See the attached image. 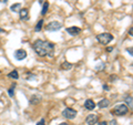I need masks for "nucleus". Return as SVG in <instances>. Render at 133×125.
Wrapping results in <instances>:
<instances>
[{
	"mask_svg": "<svg viewBox=\"0 0 133 125\" xmlns=\"http://www.w3.org/2000/svg\"><path fill=\"white\" fill-rule=\"evenodd\" d=\"M33 50L36 51V53L39 57H45L48 55L50 58L53 57L55 53V44L49 41H44V40H36L33 43Z\"/></svg>",
	"mask_w": 133,
	"mask_h": 125,
	"instance_id": "1",
	"label": "nucleus"
},
{
	"mask_svg": "<svg viewBox=\"0 0 133 125\" xmlns=\"http://www.w3.org/2000/svg\"><path fill=\"white\" fill-rule=\"evenodd\" d=\"M128 112H129V107L125 104H119V105H116L112 110V114H114L116 116H122V115L128 114Z\"/></svg>",
	"mask_w": 133,
	"mask_h": 125,
	"instance_id": "2",
	"label": "nucleus"
},
{
	"mask_svg": "<svg viewBox=\"0 0 133 125\" xmlns=\"http://www.w3.org/2000/svg\"><path fill=\"white\" fill-rule=\"evenodd\" d=\"M97 40L99 41L101 44H109L112 40H113V36L111 33H108V32H104V33H101V34L97 36Z\"/></svg>",
	"mask_w": 133,
	"mask_h": 125,
	"instance_id": "3",
	"label": "nucleus"
},
{
	"mask_svg": "<svg viewBox=\"0 0 133 125\" xmlns=\"http://www.w3.org/2000/svg\"><path fill=\"white\" fill-rule=\"evenodd\" d=\"M62 116L68 120H73L77 116V111L71 109V107H66V109H64L63 112H62Z\"/></svg>",
	"mask_w": 133,
	"mask_h": 125,
	"instance_id": "4",
	"label": "nucleus"
},
{
	"mask_svg": "<svg viewBox=\"0 0 133 125\" xmlns=\"http://www.w3.org/2000/svg\"><path fill=\"white\" fill-rule=\"evenodd\" d=\"M62 28V24L60 22L58 21H52L47 24V27H45V29H47V31H50V32H53V31H58L60 30V29Z\"/></svg>",
	"mask_w": 133,
	"mask_h": 125,
	"instance_id": "5",
	"label": "nucleus"
},
{
	"mask_svg": "<svg viewBox=\"0 0 133 125\" xmlns=\"http://www.w3.org/2000/svg\"><path fill=\"white\" fill-rule=\"evenodd\" d=\"M15 58H16V60H18V61H22L27 58V52L24 51L23 49L17 50V51L15 52Z\"/></svg>",
	"mask_w": 133,
	"mask_h": 125,
	"instance_id": "6",
	"label": "nucleus"
},
{
	"mask_svg": "<svg viewBox=\"0 0 133 125\" xmlns=\"http://www.w3.org/2000/svg\"><path fill=\"white\" fill-rule=\"evenodd\" d=\"M85 123L88 124V125H94V124H97L98 123V115H95V114H90L87 116V119H85Z\"/></svg>",
	"mask_w": 133,
	"mask_h": 125,
	"instance_id": "7",
	"label": "nucleus"
},
{
	"mask_svg": "<svg viewBox=\"0 0 133 125\" xmlns=\"http://www.w3.org/2000/svg\"><path fill=\"white\" fill-rule=\"evenodd\" d=\"M65 30L71 36H78L81 33V28H79V27H69V28H66Z\"/></svg>",
	"mask_w": 133,
	"mask_h": 125,
	"instance_id": "8",
	"label": "nucleus"
},
{
	"mask_svg": "<svg viewBox=\"0 0 133 125\" xmlns=\"http://www.w3.org/2000/svg\"><path fill=\"white\" fill-rule=\"evenodd\" d=\"M19 15H20V19L21 20H28L29 19V10L27 9V8L20 9Z\"/></svg>",
	"mask_w": 133,
	"mask_h": 125,
	"instance_id": "9",
	"label": "nucleus"
},
{
	"mask_svg": "<svg viewBox=\"0 0 133 125\" xmlns=\"http://www.w3.org/2000/svg\"><path fill=\"white\" fill-rule=\"evenodd\" d=\"M84 106H85L88 110L92 111V110H94V109H95V103L92 101V100L88 99V100H87V101L84 102Z\"/></svg>",
	"mask_w": 133,
	"mask_h": 125,
	"instance_id": "10",
	"label": "nucleus"
},
{
	"mask_svg": "<svg viewBox=\"0 0 133 125\" xmlns=\"http://www.w3.org/2000/svg\"><path fill=\"white\" fill-rule=\"evenodd\" d=\"M109 104H110L109 100H108V99H102L101 101L98 103V106L100 107V109H105V107L109 106Z\"/></svg>",
	"mask_w": 133,
	"mask_h": 125,
	"instance_id": "11",
	"label": "nucleus"
},
{
	"mask_svg": "<svg viewBox=\"0 0 133 125\" xmlns=\"http://www.w3.org/2000/svg\"><path fill=\"white\" fill-rule=\"evenodd\" d=\"M41 101V96L40 95H32V96L30 98V103L31 104H38L39 102Z\"/></svg>",
	"mask_w": 133,
	"mask_h": 125,
	"instance_id": "12",
	"label": "nucleus"
},
{
	"mask_svg": "<svg viewBox=\"0 0 133 125\" xmlns=\"http://www.w3.org/2000/svg\"><path fill=\"white\" fill-rule=\"evenodd\" d=\"M8 77L11 78V79H15V80H18L19 79V74H18V71L17 70H14V71H11V72L8 74Z\"/></svg>",
	"mask_w": 133,
	"mask_h": 125,
	"instance_id": "13",
	"label": "nucleus"
},
{
	"mask_svg": "<svg viewBox=\"0 0 133 125\" xmlns=\"http://www.w3.org/2000/svg\"><path fill=\"white\" fill-rule=\"evenodd\" d=\"M10 9H11V11H14V12L20 11V9H21V3H15V5H12L10 7Z\"/></svg>",
	"mask_w": 133,
	"mask_h": 125,
	"instance_id": "14",
	"label": "nucleus"
},
{
	"mask_svg": "<svg viewBox=\"0 0 133 125\" xmlns=\"http://www.w3.org/2000/svg\"><path fill=\"white\" fill-rule=\"evenodd\" d=\"M42 26H43V19H40L39 21H38V23H37L36 28H35V31L36 32H39L41 29H42Z\"/></svg>",
	"mask_w": 133,
	"mask_h": 125,
	"instance_id": "15",
	"label": "nucleus"
},
{
	"mask_svg": "<svg viewBox=\"0 0 133 125\" xmlns=\"http://www.w3.org/2000/svg\"><path fill=\"white\" fill-rule=\"evenodd\" d=\"M71 68H72V64L69 63V62H66V61L63 62V63L61 64V69H62V70H70Z\"/></svg>",
	"mask_w": 133,
	"mask_h": 125,
	"instance_id": "16",
	"label": "nucleus"
},
{
	"mask_svg": "<svg viewBox=\"0 0 133 125\" xmlns=\"http://www.w3.org/2000/svg\"><path fill=\"white\" fill-rule=\"evenodd\" d=\"M48 8H49V2H48V1H45V2L43 3L42 11H41V15H42V16H44L45 13H47V12H48Z\"/></svg>",
	"mask_w": 133,
	"mask_h": 125,
	"instance_id": "17",
	"label": "nucleus"
},
{
	"mask_svg": "<svg viewBox=\"0 0 133 125\" xmlns=\"http://www.w3.org/2000/svg\"><path fill=\"white\" fill-rule=\"evenodd\" d=\"M8 93H9V95H10L11 98H12V96H14V95H15V84L12 85V86L10 87L9 90H8Z\"/></svg>",
	"mask_w": 133,
	"mask_h": 125,
	"instance_id": "18",
	"label": "nucleus"
},
{
	"mask_svg": "<svg viewBox=\"0 0 133 125\" xmlns=\"http://www.w3.org/2000/svg\"><path fill=\"white\" fill-rule=\"evenodd\" d=\"M125 102H127V104H129V106L132 107V98H131V96L127 98V99H125Z\"/></svg>",
	"mask_w": 133,
	"mask_h": 125,
	"instance_id": "19",
	"label": "nucleus"
},
{
	"mask_svg": "<svg viewBox=\"0 0 133 125\" xmlns=\"http://www.w3.org/2000/svg\"><path fill=\"white\" fill-rule=\"evenodd\" d=\"M37 125H45V121H44V119H41L38 123H37Z\"/></svg>",
	"mask_w": 133,
	"mask_h": 125,
	"instance_id": "20",
	"label": "nucleus"
},
{
	"mask_svg": "<svg viewBox=\"0 0 133 125\" xmlns=\"http://www.w3.org/2000/svg\"><path fill=\"white\" fill-rule=\"evenodd\" d=\"M103 68H104V64L101 63V64H100L99 66H97V70H101V69H103Z\"/></svg>",
	"mask_w": 133,
	"mask_h": 125,
	"instance_id": "21",
	"label": "nucleus"
},
{
	"mask_svg": "<svg viewBox=\"0 0 133 125\" xmlns=\"http://www.w3.org/2000/svg\"><path fill=\"white\" fill-rule=\"evenodd\" d=\"M112 50H113V47H108V48H107V51H108V52H111Z\"/></svg>",
	"mask_w": 133,
	"mask_h": 125,
	"instance_id": "22",
	"label": "nucleus"
},
{
	"mask_svg": "<svg viewBox=\"0 0 133 125\" xmlns=\"http://www.w3.org/2000/svg\"><path fill=\"white\" fill-rule=\"evenodd\" d=\"M127 51H128L129 53H130V55H133V54H132V48H130V49L128 48V49H127Z\"/></svg>",
	"mask_w": 133,
	"mask_h": 125,
	"instance_id": "23",
	"label": "nucleus"
},
{
	"mask_svg": "<svg viewBox=\"0 0 133 125\" xmlns=\"http://www.w3.org/2000/svg\"><path fill=\"white\" fill-rule=\"evenodd\" d=\"M132 32H133V29H132V27L130 28V31H129V33H130V36H132Z\"/></svg>",
	"mask_w": 133,
	"mask_h": 125,
	"instance_id": "24",
	"label": "nucleus"
},
{
	"mask_svg": "<svg viewBox=\"0 0 133 125\" xmlns=\"http://www.w3.org/2000/svg\"><path fill=\"white\" fill-rule=\"evenodd\" d=\"M100 125H108V123L107 122H101V123H100Z\"/></svg>",
	"mask_w": 133,
	"mask_h": 125,
	"instance_id": "25",
	"label": "nucleus"
},
{
	"mask_svg": "<svg viewBox=\"0 0 133 125\" xmlns=\"http://www.w3.org/2000/svg\"><path fill=\"white\" fill-rule=\"evenodd\" d=\"M59 125H69V124H68V123H65V122H63V123H60Z\"/></svg>",
	"mask_w": 133,
	"mask_h": 125,
	"instance_id": "26",
	"label": "nucleus"
},
{
	"mask_svg": "<svg viewBox=\"0 0 133 125\" xmlns=\"http://www.w3.org/2000/svg\"><path fill=\"white\" fill-rule=\"evenodd\" d=\"M104 89L108 91V90H109V86H108V85H104Z\"/></svg>",
	"mask_w": 133,
	"mask_h": 125,
	"instance_id": "27",
	"label": "nucleus"
},
{
	"mask_svg": "<svg viewBox=\"0 0 133 125\" xmlns=\"http://www.w3.org/2000/svg\"><path fill=\"white\" fill-rule=\"evenodd\" d=\"M2 2L3 3H7V0H2Z\"/></svg>",
	"mask_w": 133,
	"mask_h": 125,
	"instance_id": "28",
	"label": "nucleus"
},
{
	"mask_svg": "<svg viewBox=\"0 0 133 125\" xmlns=\"http://www.w3.org/2000/svg\"><path fill=\"white\" fill-rule=\"evenodd\" d=\"M43 2V0H39V3H42Z\"/></svg>",
	"mask_w": 133,
	"mask_h": 125,
	"instance_id": "29",
	"label": "nucleus"
},
{
	"mask_svg": "<svg viewBox=\"0 0 133 125\" xmlns=\"http://www.w3.org/2000/svg\"><path fill=\"white\" fill-rule=\"evenodd\" d=\"M0 32H5V31H3V30H2V29H1V28H0Z\"/></svg>",
	"mask_w": 133,
	"mask_h": 125,
	"instance_id": "30",
	"label": "nucleus"
}]
</instances>
